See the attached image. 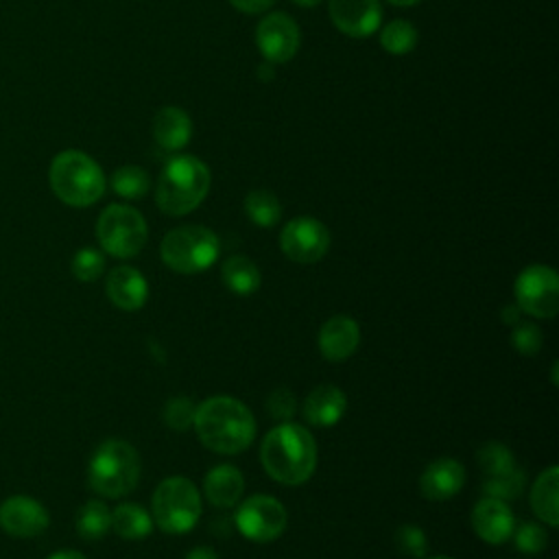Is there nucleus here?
Wrapping results in <instances>:
<instances>
[{"label": "nucleus", "mask_w": 559, "mask_h": 559, "mask_svg": "<svg viewBox=\"0 0 559 559\" xmlns=\"http://www.w3.org/2000/svg\"><path fill=\"white\" fill-rule=\"evenodd\" d=\"M210 168L199 157L175 155L162 168L155 203L168 216H183L199 207L210 190Z\"/></svg>", "instance_id": "obj_3"}, {"label": "nucleus", "mask_w": 559, "mask_h": 559, "mask_svg": "<svg viewBox=\"0 0 559 559\" xmlns=\"http://www.w3.org/2000/svg\"><path fill=\"white\" fill-rule=\"evenodd\" d=\"M347 408V397L336 384L314 386L304 402V417L310 426L328 428L341 421Z\"/></svg>", "instance_id": "obj_19"}, {"label": "nucleus", "mask_w": 559, "mask_h": 559, "mask_svg": "<svg viewBox=\"0 0 559 559\" xmlns=\"http://www.w3.org/2000/svg\"><path fill=\"white\" fill-rule=\"evenodd\" d=\"M105 290L109 301L120 310H140L148 297L146 277L133 266H116L109 271Z\"/></svg>", "instance_id": "obj_18"}, {"label": "nucleus", "mask_w": 559, "mask_h": 559, "mask_svg": "<svg viewBox=\"0 0 559 559\" xmlns=\"http://www.w3.org/2000/svg\"><path fill=\"white\" fill-rule=\"evenodd\" d=\"M140 478V456L129 441H103L87 465V483L103 498H120L135 489Z\"/></svg>", "instance_id": "obj_5"}, {"label": "nucleus", "mask_w": 559, "mask_h": 559, "mask_svg": "<svg viewBox=\"0 0 559 559\" xmlns=\"http://www.w3.org/2000/svg\"><path fill=\"white\" fill-rule=\"evenodd\" d=\"M472 528L487 544H502L515 528L511 507L498 498H480L472 509Z\"/></svg>", "instance_id": "obj_15"}, {"label": "nucleus", "mask_w": 559, "mask_h": 559, "mask_svg": "<svg viewBox=\"0 0 559 559\" xmlns=\"http://www.w3.org/2000/svg\"><path fill=\"white\" fill-rule=\"evenodd\" d=\"M476 461H478V467L483 469L485 476L502 474V472L515 467L513 452L504 443H500V441L483 443L478 448V452H476Z\"/></svg>", "instance_id": "obj_30"}, {"label": "nucleus", "mask_w": 559, "mask_h": 559, "mask_svg": "<svg viewBox=\"0 0 559 559\" xmlns=\"http://www.w3.org/2000/svg\"><path fill=\"white\" fill-rule=\"evenodd\" d=\"M360 343V328L347 314L330 317L319 330V349L325 360L343 362L347 360Z\"/></svg>", "instance_id": "obj_16"}, {"label": "nucleus", "mask_w": 559, "mask_h": 559, "mask_svg": "<svg viewBox=\"0 0 559 559\" xmlns=\"http://www.w3.org/2000/svg\"><path fill=\"white\" fill-rule=\"evenodd\" d=\"M280 247L293 262H319L330 249L328 227L312 216H297L288 221L280 234Z\"/></svg>", "instance_id": "obj_11"}, {"label": "nucleus", "mask_w": 559, "mask_h": 559, "mask_svg": "<svg viewBox=\"0 0 559 559\" xmlns=\"http://www.w3.org/2000/svg\"><path fill=\"white\" fill-rule=\"evenodd\" d=\"M159 253L164 264L177 273H201L216 262L221 240L203 225H181L162 238Z\"/></svg>", "instance_id": "obj_6"}, {"label": "nucleus", "mask_w": 559, "mask_h": 559, "mask_svg": "<svg viewBox=\"0 0 559 559\" xmlns=\"http://www.w3.org/2000/svg\"><path fill=\"white\" fill-rule=\"evenodd\" d=\"M417 44V31L406 20H393L380 31V46L391 55H408Z\"/></svg>", "instance_id": "obj_29"}, {"label": "nucleus", "mask_w": 559, "mask_h": 559, "mask_svg": "<svg viewBox=\"0 0 559 559\" xmlns=\"http://www.w3.org/2000/svg\"><path fill=\"white\" fill-rule=\"evenodd\" d=\"M111 188L122 199H140L151 188V177L140 166H120L111 175Z\"/></svg>", "instance_id": "obj_28"}, {"label": "nucleus", "mask_w": 559, "mask_h": 559, "mask_svg": "<svg viewBox=\"0 0 559 559\" xmlns=\"http://www.w3.org/2000/svg\"><path fill=\"white\" fill-rule=\"evenodd\" d=\"M245 212L258 227H273L282 216V205L273 192L251 190L245 197Z\"/></svg>", "instance_id": "obj_26"}, {"label": "nucleus", "mask_w": 559, "mask_h": 559, "mask_svg": "<svg viewBox=\"0 0 559 559\" xmlns=\"http://www.w3.org/2000/svg\"><path fill=\"white\" fill-rule=\"evenodd\" d=\"M111 528L122 539H144L153 531V518L144 507L122 502L111 511Z\"/></svg>", "instance_id": "obj_24"}, {"label": "nucleus", "mask_w": 559, "mask_h": 559, "mask_svg": "<svg viewBox=\"0 0 559 559\" xmlns=\"http://www.w3.org/2000/svg\"><path fill=\"white\" fill-rule=\"evenodd\" d=\"M515 306L537 319H552L559 310V275L552 266L531 264L513 284Z\"/></svg>", "instance_id": "obj_9"}, {"label": "nucleus", "mask_w": 559, "mask_h": 559, "mask_svg": "<svg viewBox=\"0 0 559 559\" xmlns=\"http://www.w3.org/2000/svg\"><path fill=\"white\" fill-rule=\"evenodd\" d=\"M286 520L288 518L284 504L269 493H255L247 498L234 515L238 533L260 544L277 539L286 528Z\"/></svg>", "instance_id": "obj_10"}, {"label": "nucleus", "mask_w": 559, "mask_h": 559, "mask_svg": "<svg viewBox=\"0 0 559 559\" xmlns=\"http://www.w3.org/2000/svg\"><path fill=\"white\" fill-rule=\"evenodd\" d=\"M153 522L168 535L188 533L201 518V496L186 476L164 478L151 502Z\"/></svg>", "instance_id": "obj_7"}, {"label": "nucleus", "mask_w": 559, "mask_h": 559, "mask_svg": "<svg viewBox=\"0 0 559 559\" xmlns=\"http://www.w3.org/2000/svg\"><path fill=\"white\" fill-rule=\"evenodd\" d=\"M221 280L223 284L236 293V295H251L258 290L260 286V271L255 266L253 260H249L247 255H229L223 264V271H221Z\"/></svg>", "instance_id": "obj_23"}, {"label": "nucleus", "mask_w": 559, "mask_h": 559, "mask_svg": "<svg viewBox=\"0 0 559 559\" xmlns=\"http://www.w3.org/2000/svg\"><path fill=\"white\" fill-rule=\"evenodd\" d=\"M201 443L218 454H238L255 439V419L236 397L214 395L197 406L192 421Z\"/></svg>", "instance_id": "obj_1"}, {"label": "nucleus", "mask_w": 559, "mask_h": 559, "mask_svg": "<svg viewBox=\"0 0 559 559\" xmlns=\"http://www.w3.org/2000/svg\"><path fill=\"white\" fill-rule=\"evenodd\" d=\"M245 491V478L234 465H216L203 478V493L210 504L218 509L234 507Z\"/></svg>", "instance_id": "obj_20"}, {"label": "nucleus", "mask_w": 559, "mask_h": 559, "mask_svg": "<svg viewBox=\"0 0 559 559\" xmlns=\"http://www.w3.org/2000/svg\"><path fill=\"white\" fill-rule=\"evenodd\" d=\"M260 461L273 480L282 485H301L317 467L314 437L299 424L282 421L264 435Z\"/></svg>", "instance_id": "obj_2"}, {"label": "nucleus", "mask_w": 559, "mask_h": 559, "mask_svg": "<svg viewBox=\"0 0 559 559\" xmlns=\"http://www.w3.org/2000/svg\"><path fill=\"white\" fill-rule=\"evenodd\" d=\"M389 4H395V7H413V4H417L419 0H386Z\"/></svg>", "instance_id": "obj_41"}, {"label": "nucleus", "mask_w": 559, "mask_h": 559, "mask_svg": "<svg viewBox=\"0 0 559 559\" xmlns=\"http://www.w3.org/2000/svg\"><path fill=\"white\" fill-rule=\"evenodd\" d=\"M48 181L55 197L70 207H87L105 194V175L100 166L87 153L76 148H66L52 157Z\"/></svg>", "instance_id": "obj_4"}, {"label": "nucleus", "mask_w": 559, "mask_h": 559, "mask_svg": "<svg viewBox=\"0 0 559 559\" xmlns=\"http://www.w3.org/2000/svg\"><path fill=\"white\" fill-rule=\"evenodd\" d=\"M526 485V474L515 465L502 474H493V476H485L483 480V491L489 498H498V500H515L522 496Z\"/></svg>", "instance_id": "obj_27"}, {"label": "nucleus", "mask_w": 559, "mask_h": 559, "mask_svg": "<svg viewBox=\"0 0 559 559\" xmlns=\"http://www.w3.org/2000/svg\"><path fill=\"white\" fill-rule=\"evenodd\" d=\"M542 343H544V334L539 330L537 323H531V321H518L513 332H511V345L524 354V356H533L542 349Z\"/></svg>", "instance_id": "obj_34"}, {"label": "nucleus", "mask_w": 559, "mask_h": 559, "mask_svg": "<svg viewBox=\"0 0 559 559\" xmlns=\"http://www.w3.org/2000/svg\"><path fill=\"white\" fill-rule=\"evenodd\" d=\"M238 11L242 13H262L269 7H273L275 0H229Z\"/></svg>", "instance_id": "obj_37"}, {"label": "nucleus", "mask_w": 559, "mask_h": 559, "mask_svg": "<svg viewBox=\"0 0 559 559\" xmlns=\"http://www.w3.org/2000/svg\"><path fill=\"white\" fill-rule=\"evenodd\" d=\"M334 26L349 37H369L380 28V0H330L328 4Z\"/></svg>", "instance_id": "obj_14"}, {"label": "nucleus", "mask_w": 559, "mask_h": 559, "mask_svg": "<svg viewBox=\"0 0 559 559\" xmlns=\"http://www.w3.org/2000/svg\"><path fill=\"white\" fill-rule=\"evenodd\" d=\"M50 524L48 509L31 496H9L0 504V528L11 537H35Z\"/></svg>", "instance_id": "obj_13"}, {"label": "nucleus", "mask_w": 559, "mask_h": 559, "mask_svg": "<svg viewBox=\"0 0 559 559\" xmlns=\"http://www.w3.org/2000/svg\"><path fill=\"white\" fill-rule=\"evenodd\" d=\"M500 317H502V321H504L507 325H515V323L520 321V317H522V310H520L515 304H511V306H504V308H502Z\"/></svg>", "instance_id": "obj_38"}, {"label": "nucleus", "mask_w": 559, "mask_h": 559, "mask_svg": "<svg viewBox=\"0 0 559 559\" xmlns=\"http://www.w3.org/2000/svg\"><path fill=\"white\" fill-rule=\"evenodd\" d=\"M463 485H465V467L456 459H448V456L432 461L419 478V491L424 493V498L435 502L454 498Z\"/></svg>", "instance_id": "obj_17"}, {"label": "nucleus", "mask_w": 559, "mask_h": 559, "mask_svg": "<svg viewBox=\"0 0 559 559\" xmlns=\"http://www.w3.org/2000/svg\"><path fill=\"white\" fill-rule=\"evenodd\" d=\"M557 489H559V469H557V465H550L548 469H544L531 487V509H533V513L552 528L559 524Z\"/></svg>", "instance_id": "obj_22"}, {"label": "nucleus", "mask_w": 559, "mask_h": 559, "mask_svg": "<svg viewBox=\"0 0 559 559\" xmlns=\"http://www.w3.org/2000/svg\"><path fill=\"white\" fill-rule=\"evenodd\" d=\"M395 546L402 555H408V557H424L428 552V537L426 533L415 526V524H404L395 531Z\"/></svg>", "instance_id": "obj_35"}, {"label": "nucleus", "mask_w": 559, "mask_h": 559, "mask_svg": "<svg viewBox=\"0 0 559 559\" xmlns=\"http://www.w3.org/2000/svg\"><path fill=\"white\" fill-rule=\"evenodd\" d=\"M194 413H197V404L190 397L179 395V397H173V400L166 402V406H164V421H166L168 428L183 432V430H188L192 426Z\"/></svg>", "instance_id": "obj_32"}, {"label": "nucleus", "mask_w": 559, "mask_h": 559, "mask_svg": "<svg viewBox=\"0 0 559 559\" xmlns=\"http://www.w3.org/2000/svg\"><path fill=\"white\" fill-rule=\"evenodd\" d=\"M192 133V122L188 114L179 107H164L153 118V138L164 151H179L188 144Z\"/></svg>", "instance_id": "obj_21"}, {"label": "nucleus", "mask_w": 559, "mask_h": 559, "mask_svg": "<svg viewBox=\"0 0 559 559\" xmlns=\"http://www.w3.org/2000/svg\"><path fill=\"white\" fill-rule=\"evenodd\" d=\"M266 408H269V415L273 419H280V424L288 421L295 415V408H297L293 391L286 389V386L273 389L271 395L266 397Z\"/></svg>", "instance_id": "obj_36"}, {"label": "nucleus", "mask_w": 559, "mask_h": 559, "mask_svg": "<svg viewBox=\"0 0 559 559\" xmlns=\"http://www.w3.org/2000/svg\"><path fill=\"white\" fill-rule=\"evenodd\" d=\"M146 221L131 207L111 203L107 205L96 221V238L105 253L114 258H133L146 245Z\"/></svg>", "instance_id": "obj_8"}, {"label": "nucleus", "mask_w": 559, "mask_h": 559, "mask_svg": "<svg viewBox=\"0 0 559 559\" xmlns=\"http://www.w3.org/2000/svg\"><path fill=\"white\" fill-rule=\"evenodd\" d=\"M46 559H87L85 555H81L79 550H72V548H63V550H57V552H52L50 557H46Z\"/></svg>", "instance_id": "obj_40"}, {"label": "nucleus", "mask_w": 559, "mask_h": 559, "mask_svg": "<svg viewBox=\"0 0 559 559\" xmlns=\"http://www.w3.org/2000/svg\"><path fill=\"white\" fill-rule=\"evenodd\" d=\"M111 528V511L103 500H87L76 513V531L83 539H100Z\"/></svg>", "instance_id": "obj_25"}, {"label": "nucleus", "mask_w": 559, "mask_h": 559, "mask_svg": "<svg viewBox=\"0 0 559 559\" xmlns=\"http://www.w3.org/2000/svg\"><path fill=\"white\" fill-rule=\"evenodd\" d=\"M72 275L81 282H94L105 271V255L94 247H83L72 258Z\"/></svg>", "instance_id": "obj_31"}, {"label": "nucleus", "mask_w": 559, "mask_h": 559, "mask_svg": "<svg viewBox=\"0 0 559 559\" xmlns=\"http://www.w3.org/2000/svg\"><path fill=\"white\" fill-rule=\"evenodd\" d=\"M295 4H299V7H314V4H319L321 0H293Z\"/></svg>", "instance_id": "obj_42"}, {"label": "nucleus", "mask_w": 559, "mask_h": 559, "mask_svg": "<svg viewBox=\"0 0 559 559\" xmlns=\"http://www.w3.org/2000/svg\"><path fill=\"white\" fill-rule=\"evenodd\" d=\"M513 542L515 548L524 555H539L548 544V533L533 522H524L518 528H513Z\"/></svg>", "instance_id": "obj_33"}, {"label": "nucleus", "mask_w": 559, "mask_h": 559, "mask_svg": "<svg viewBox=\"0 0 559 559\" xmlns=\"http://www.w3.org/2000/svg\"><path fill=\"white\" fill-rule=\"evenodd\" d=\"M430 559H450V557H430Z\"/></svg>", "instance_id": "obj_43"}, {"label": "nucleus", "mask_w": 559, "mask_h": 559, "mask_svg": "<svg viewBox=\"0 0 559 559\" xmlns=\"http://www.w3.org/2000/svg\"><path fill=\"white\" fill-rule=\"evenodd\" d=\"M183 559H218V557H216V552H214L212 548H207V546H199V548L190 550Z\"/></svg>", "instance_id": "obj_39"}, {"label": "nucleus", "mask_w": 559, "mask_h": 559, "mask_svg": "<svg viewBox=\"0 0 559 559\" xmlns=\"http://www.w3.org/2000/svg\"><path fill=\"white\" fill-rule=\"evenodd\" d=\"M255 44L271 63H286L299 50V26L288 13H271L255 26Z\"/></svg>", "instance_id": "obj_12"}]
</instances>
